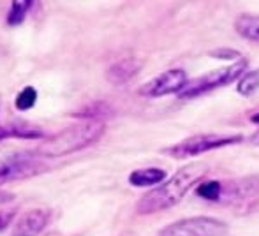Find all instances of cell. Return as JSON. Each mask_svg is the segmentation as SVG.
Segmentation results:
<instances>
[{
  "instance_id": "12",
  "label": "cell",
  "mask_w": 259,
  "mask_h": 236,
  "mask_svg": "<svg viewBox=\"0 0 259 236\" xmlns=\"http://www.w3.org/2000/svg\"><path fill=\"white\" fill-rule=\"evenodd\" d=\"M166 181V171L159 168L136 169L129 175V183L133 187H154Z\"/></svg>"
},
{
  "instance_id": "6",
  "label": "cell",
  "mask_w": 259,
  "mask_h": 236,
  "mask_svg": "<svg viewBox=\"0 0 259 236\" xmlns=\"http://www.w3.org/2000/svg\"><path fill=\"white\" fill-rule=\"evenodd\" d=\"M187 85V74H185L184 69H169V71L162 72V74L155 76L148 83H145L138 90V93L141 97H148V99H157V97L171 96V93L180 96Z\"/></svg>"
},
{
  "instance_id": "7",
  "label": "cell",
  "mask_w": 259,
  "mask_h": 236,
  "mask_svg": "<svg viewBox=\"0 0 259 236\" xmlns=\"http://www.w3.org/2000/svg\"><path fill=\"white\" fill-rule=\"evenodd\" d=\"M46 169H48V166L35 161V159L25 157V155H16V157L0 162V185L37 176L41 173H45Z\"/></svg>"
},
{
  "instance_id": "11",
  "label": "cell",
  "mask_w": 259,
  "mask_h": 236,
  "mask_svg": "<svg viewBox=\"0 0 259 236\" xmlns=\"http://www.w3.org/2000/svg\"><path fill=\"white\" fill-rule=\"evenodd\" d=\"M7 137H18V139H39L42 137V130L37 125L25 122H13L0 127V141Z\"/></svg>"
},
{
  "instance_id": "3",
  "label": "cell",
  "mask_w": 259,
  "mask_h": 236,
  "mask_svg": "<svg viewBox=\"0 0 259 236\" xmlns=\"http://www.w3.org/2000/svg\"><path fill=\"white\" fill-rule=\"evenodd\" d=\"M245 139L240 134L235 136H224V134H196V136L185 137L180 143L173 145V147H167L162 150V154L169 155L173 159H189L196 157V155H201L205 152L217 150V148L231 147V145L242 143Z\"/></svg>"
},
{
  "instance_id": "19",
  "label": "cell",
  "mask_w": 259,
  "mask_h": 236,
  "mask_svg": "<svg viewBox=\"0 0 259 236\" xmlns=\"http://www.w3.org/2000/svg\"><path fill=\"white\" fill-rule=\"evenodd\" d=\"M13 199H14V196L9 194V192H0V205H4V203H7V201H13Z\"/></svg>"
},
{
  "instance_id": "13",
  "label": "cell",
  "mask_w": 259,
  "mask_h": 236,
  "mask_svg": "<svg viewBox=\"0 0 259 236\" xmlns=\"http://www.w3.org/2000/svg\"><path fill=\"white\" fill-rule=\"evenodd\" d=\"M235 30L240 37L250 42H259V16H252V14L238 16L235 21Z\"/></svg>"
},
{
  "instance_id": "9",
  "label": "cell",
  "mask_w": 259,
  "mask_h": 236,
  "mask_svg": "<svg viewBox=\"0 0 259 236\" xmlns=\"http://www.w3.org/2000/svg\"><path fill=\"white\" fill-rule=\"evenodd\" d=\"M52 212L46 208H34L28 210L25 215H21L18 219V222L14 224V229L11 236H37L45 231V227L48 226Z\"/></svg>"
},
{
  "instance_id": "5",
  "label": "cell",
  "mask_w": 259,
  "mask_h": 236,
  "mask_svg": "<svg viewBox=\"0 0 259 236\" xmlns=\"http://www.w3.org/2000/svg\"><path fill=\"white\" fill-rule=\"evenodd\" d=\"M228 224L213 217H189L162 227L157 236H224Z\"/></svg>"
},
{
  "instance_id": "1",
  "label": "cell",
  "mask_w": 259,
  "mask_h": 236,
  "mask_svg": "<svg viewBox=\"0 0 259 236\" xmlns=\"http://www.w3.org/2000/svg\"><path fill=\"white\" fill-rule=\"evenodd\" d=\"M206 173L208 168L205 164H199V162L185 166L171 178H167L166 181L157 185L150 192H147L138 201L136 212L140 215H152V213L162 212V210L178 205L196 183H201L203 176Z\"/></svg>"
},
{
  "instance_id": "17",
  "label": "cell",
  "mask_w": 259,
  "mask_h": 236,
  "mask_svg": "<svg viewBox=\"0 0 259 236\" xmlns=\"http://www.w3.org/2000/svg\"><path fill=\"white\" fill-rule=\"evenodd\" d=\"M35 103H37V92H35L34 86H25L16 96V99H14V106L20 111L32 110L35 106Z\"/></svg>"
},
{
  "instance_id": "4",
  "label": "cell",
  "mask_w": 259,
  "mask_h": 236,
  "mask_svg": "<svg viewBox=\"0 0 259 236\" xmlns=\"http://www.w3.org/2000/svg\"><path fill=\"white\" fill-rule=\"evenodd\" d=\"M245 69H247V60H238L236 64H231V65H228V67L208 72V74L198 78L196 81L189 83L184 92L180 93V99H194V97L210 92V90L229 85V83L242 78Z\"/></svg>"
},
{
  "instance_id": "8",
  "label": "cell",
  "mask_w": 259,
  "mask_h": 236,
  "mask_svg": "<svg viewBox=\"0 0 259 236\" xmlns=\"http://www.w3.org/2000/svg\"><path fill=\"white\" fill-rule=\"evenodd\" d=\"M259 196V175L245 176L240 180H231L228 183L222 181V192L219 201L240 203L245 199H252Z\"/></svg>"
},
{
  "instance_id": "18",
  "label": "cell",
  "mask_w": 259,
  "mask_h": 236,
  "mask_svg": "<svg viewBox=\"0 0 259 236\" xmlns=\"http://www.w3.org/2000/svg\"><path fill=\"white\" fill-rule=\"evenodd\" d=\"M16 208H11V210H0V233L6 231L7 227L13 224L14 217H16Z\"/></svg>"
},
{
  "instance_id": "21",
  "label": "cell",
  "mask_w": 259,
  "mask_h": 236,
  "mask_svg": "<svg viewBox=\"0 0 259 236\" xmlns=\"http://www.w3.org/2000/svg\"><path fill=\"white\" fill-rule=\"evenodd\" d=\"M250 122H252V123H257V125H259V113L252 115V117H250Z\"/></svg>"
},
{
  "instance_id": "14",
  "label": "cell",
  "mask_w": 259,
  "mask_h": 236,
  "mask_svg": "<svg viewBox=\"0 0 259 236\" xmlns=\"http://www.w3.org/2000/svg\"><path fill=\"white\" fill-rule=\"evenodd\" d=\"M34 6V2H28V0H14L11 4L9 14H7V25L9 27H18L25 21L28 14V9Z\"/></svg>"
},
{
  "instance_id": "16",
  "label": "cell",
  "mask_w": 259,
  "mask_h": 236,
  "mask_svg": "<svg viewBox=\"0 0 259 236\" xmlns=\"http://www.w3.org/2000/svg\"><path fill=\"white\" fill-rule=\"evenodd\" d=\"M222 192V181L221 180H208L199 183V187L196 188V194L205 201H219Z\"/></svg>"
},
{
  "instance_id": "15",
  "label": "cell",
  "mask_w": 259,
  "mask_h": 236,
  "mask_svg": "<svg viewBox=\"0 0 259 236\" xmlns=\"http://www.w3.org/2000/svg\"><path fill=\"white\" fill-rule=\"evenodd\" d=\"M236 90H238V93L243 97H250L254 92H257L259 90V69L245 72V74L238 79Z\"/></svg>"
},
{
  "instance_id": "2",
  "label": "cell",
  "mask_w": 259,
  "mask_h": 236,
  "mask_svg": "<svg viewBox=\"0 0 259 236\" xmlns=\"http://www.w3.org/2000/svg\"><path fill=\"white\" fill-rule=\"evenodd\" d=\"M106 130L104 122L101 120H83L72 123L65 129L58 130L57 134L50 136L34 150V155L39 157H64L74 152L85 150L90 145L97 143L103 137Z\"/></svg>"
},
{
  "instance_id": "10",
  "label": "cell",
  "mask_w": 259,
  "mask_h": 236,
  "mask_svg": "<svg viewBox=\"0 0 259 236\" xmlns=\"http://www.w3.org/2000/svg\"><path fill=\"white\" fill-rule=\"evenodd\" d=\"M141 65H143V62L138 59L120 60V62H116V64H113L111 67H108V71H106V79L115 86L125 85L134 76L140 74Z\"/></svg>"
},
{
  "instance_id": "20",
  "label": "cell",
  "mask_w": 259,
  "mask_h": 236,
  "mask_svg": "<svg viewBox=\"0 0 259 236\" xmlns=\"http://www.w3.org/2000/svg\"><path fill=\"white\" fill-rule=\"evenodd\" d=\"M249 141H250L252 145H257V147H259V130H257V132H254L252 136L249 137Z\"/></svg>"
}]
</instances>
